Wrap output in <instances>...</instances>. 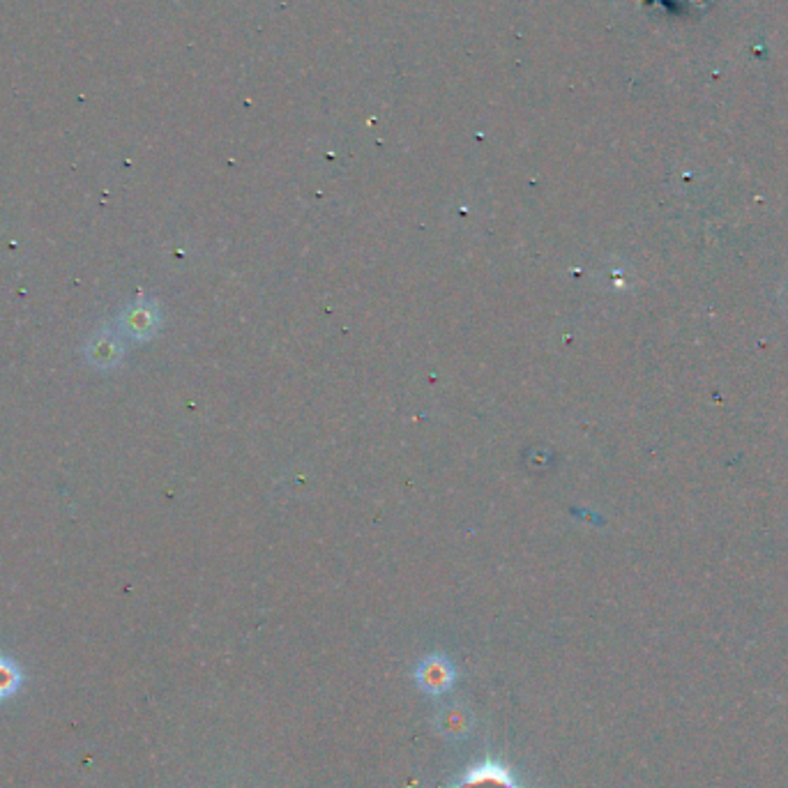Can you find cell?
<instances>
[{"instance_id":"3","label":"cell","mask_w":788,"mask_h":788,"mask_svg":"<svg viewBox=\"0 0 788 788\" xmlns=\"http://www.w3.org/2000/svg\"><path fill=\"white\" fill-rule=\"evenodd\" d=\"M415 683L422 689L424 694L438 696L445 694L447 689L452 687L454 678H457V671H454L452 662L443 655H431L427 659H422L415 669Z\"/></svg>"},{"instance_id":"4","label":"cell","mask_w":788,"mask_h":788,"mask_svg":"<svg viewBox=\"0 0 788 788\" xmlns=\"http://www.w3.org/2000/svg\"><path fill=\"white\" fill-rule=\"evenodd\" d=\"M454 788H519L517 779L498 761H482L468 768Z\"/></svg>"},{"instance_id":"1","label":"cell","mask_w":788,"mask_h":788,"mask_svg":"<svg viewBox=\"0 0 788 788\" xmlns=\"http://www.w3.org/2000/svg\"><path fill=\"white\" fill-rule=\"evenodd\" d=\"M118 332L123 337H130L134 342H148L153 339L159 328H162V312L153 300L132 302L130 307L123 309L118 316Z\"/></svg>"},{"instance_id":"5","label":"cell","mask_w":788,"mask_h":788,"mask_svg":"<svg viewBox=\"0 0 788 788\" xmlns=\"http://www.w3.org/2000/svg\"><path fill=\"white\" fill-rule=\"evenodd\" d=\"M473 729V715L464 706L454 703V706H445L436 715V731L441 733L443 738L461 740L466 738Z\"/></svg>"},{"instance_id":"2","label":"cell","mask_w":788,"mask_h":788,"mask_svg":"<svg viewBox=\"0 0 788 788\" xmlns=\"http://www.w3.org/2000/svg\"><path fill=\"white\" fill-rule=\"evenodd\" d=\"M118 328H100L88 337L86 358L97 369H113L125 358V342Z\"/></svg>"}]
</instances>
